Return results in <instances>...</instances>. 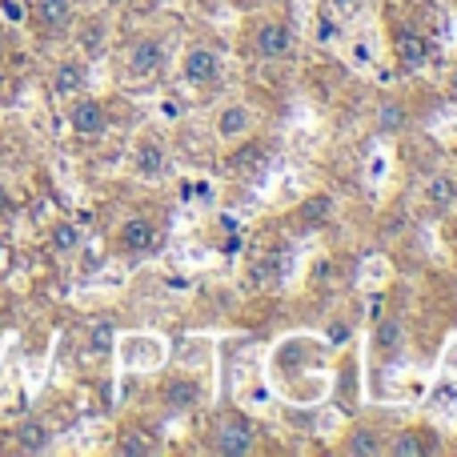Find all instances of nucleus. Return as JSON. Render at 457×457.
Returning a JSON list of instances; mask_svg holds the SVG:
<instances>
[{
	"label": "nucleus",
	"mask_w": 457,
	"mask_h": 457,
	"mask_svg": "<svg viewBox=\"0 0 457 457\" xmlns=\"http://www.w3.org/2000/svg\"><path fill=\"white\" fill-rule=\"evenodd\" d=\"M249 125H253V112L245 109V104H228V109H221V117H217L221 141H241V137L249 133Z\"/></svg>",
	"instance_id": "7"
},
{
	"label": "nucleus",
	"mask_w": 457,
	"mask_h": 457,
	"mask_svg": "<svg viewBox=\"0 0 457 457\" xmlns=\"http://www.w3.org/2000/svg\"><path fill=\"white\" fill-rule=\"evenodd\" d=\"M53 85H56V93H61V96L80 93V88H85V69H80V64H61Z\"/></svg>",
	"instance_id": "14"
},
{
	"label": "nucleus",
	"mask_w": 457,
	"mask_h": 457,
	"mask_svg": "<svg viewBox=\"0 0 457 457\" xmlns=\"http://www.w3.org/2000/svg\"><path fill=\"white\" fill-rule=\"evenodd\" d=\"M197 397H201V389H197V381H189V378H173L165 386V405L169 410H193Z\"/></svg>",
	"instance_id": "10"
},
{
	"label": "nucleus",
	"mask_w": 457,
	"mask_h": 457,
	"mask_svg": "<svg viewBox=\"0 0 457 457\" xmlns=\"http://www.w3.org/2000/svg\"><path fill=\"white\" fill-rule=\"evenodd\" d=\"M8 261H12V253H8V241H0V273L8 269Z\"/></svg>",
	"instance_id": "25"
},
{
	"label": "nucleus",
	"mask_w": 457,
	"mask_h": 457,
	"mask_svg": "<svg viewBox=\"0 0 457 457\" xmlns=\"http://www.w3.org/2000/svg\"><path fill=\"white\" fill-rule=\"evenodd\" d=\"M161 61H165V53H161V40H137V45L129 48V69H133L137 77H149V72H157Z\"/></svg>",
	"instance_id": "6"
},
{
	"label": "nucleus",
	"mask_w": 457,
	"mask_h": 457,
	"mask_svg": "<svg viewBox=\"0 0 457 457\" xmlns=\"http://www.w3.org/2000/svg\"><path fill=\"white\" fill-rule=\"evenodd\" d=\"M133 161H137V173L153 177V173H161V165H165V149H161L157 141H141L133 153Z\"/></svg>",
	"instance_id": "12"
},
{
	"label": "nucleus",
	"mask_w": 457,
	"mask_h": 457,
	"mask_svg": "<svg viewBox=\"0 0 457 457\" xmlns=\"http://www.w3.org/2000/svg\"><path fill=\"white\" fill-rule=\"evenodd\" d=\"M120 453H129V457L153 453V442H149L145 434H125V437H120Z\"/></svg>",
	"instance_id": "18"
},
{
	"label": "nucleus",
	"mask_w": 457,
	"mask_h": 457,
	"mask_svg": "<svg viewBox=\"0 0 457 457\" xmlns=\"http://www.w3.org/2000/svg\"><path fill=\"white\" fill-rule=\"evenodd\" d=\"M257 161H261V149L257 145H245V149L233 157V169H249V165H257Z\"/></svg>",
	"instance_id": "21"
},
{
	"label": "nucleus",
	"mask_w": 457,
	"mask_h": 457,
	"mask_svg": "<svg viewBox=\"0 0 457 457\" xmlns=\"http://www.w3.org/2000/svg\"><path fill=\"white\" fill-rule=\"evenodd\" d=\"M394 56H397L402 69H421V64L429 61V40L421 37V32H413V29H402L394 37Z\"/></svg>",
	"instance_id": "2"
},
{
	"label": "nucleus",
	"mask_w": 457,
	"mask_h": 457,
	"mask_svg": "<svg viewBox=\"0 0 457 457\" xmlns=\"http://www.w3.org/2000/svg\"><path fill=\"white\" fill-rule=\"evenodd\" d=\"M378 345L386 349V353L402 345V325H397V321H386V325H381V329H378Z\"/></svg>",
	"instance_id": "19"
},
{
	"label": "nucleus",
	"mask_w": 457,
	"mask_h": 457,
	"mask_svg": "<svg viewBox=\"0 0 457 457\" xmlns=\"http://www.w3.org/2000/svg\"><path fill=\"white\" fill-rule=\"evenodd\" d=\"M185 77H189L193 85H213V80L221 77V61H217L213 48H205V45L189 48V56H185Z\"/></svg>",
	"instance_id": "3"
},
{
	"label": "nucleus",
	"mask_w": 457,
	"mask_h": 457,
	"mask_svg": "<svg viewBox=\"0 0 457 457\" xmlns=\"http://www.w3.org/2000/svg\"><path fill=\"white\" fill-rule=\"evenodd\" d=\"M77 245H80L77 225H56V228H53V249H56V253H72Z\"/></svg>",
	"instance_id": "15"
},
{
	"label": "nucleus",
	"mask_w": 457,
	"mask_h": 457,
	"mask_svg": "<svg viewBox=\"0 0 457 457\" xmlns=\"http://www.w3.org/2000/svg\"><path fill=\"white\" fill-rule=\"evenodd\" d=\"M450 197H453V185L445 181V177H442V181H434V185H429V201H437V205H445V201H450Z\"/></svg>",
	"instance_id": "22"
},
{
	"label": "nucleus",
	"mask_w": 457,
	"mask_h": 457,
	"mask_svg": "<svg viewBox=\"0 0 457 457\" xmlns=\"http://www.w3.org/2000/svg\"><path fill=\"white\" fill-rule=\"evenodd\" d=\"M349 453H381V442H378V434L373 429H357L353 434V442H349Z\"/></svg>",
	"instance_id": "16"
},
{
	"label": "nucleus",
	"mask_w": 457,
	"mask_h": 457,
	"mask_svg": "<svg viewBox=\"0 0 457 457\" xmlns=\"http://www.w3.org/2000/svg\"><path fill=\"white\" fill-rule=\"evenodd\" d=\"M345 337H349V325H329V341H333V345H341Z\"/></svg>",
	"instance_id": "24"
},
{
	"label": "nucleus",
	"mask_w": 457,
	"mask_h": 457,
	"mask_svg": "<svg viewBox=\"0 0 457 457\" xmlns=\"http://www.w3.org/2000/svg\"><path fill=\"white\" fill-rule=\"evenodd\" d=\"M453 96H457V72H453Z\"/></svg>",
	"instance_id": "28"
},
{
	"label": "nucleus",
	"mask_w": 457,
	"mask_h": 457,
	"mask_svg": "<svg viewBox=\"0 0 457 457\" xmlns=\"http://www.w3.org/2000/svg\"><path fill=\"white\" fill-rule=\"evenodd\" d=\"M429 450H437V442H434V445H429V442H421V434H418V429H410V434H402V437H397V442H394V450H389V453H394V457H426Z\"/></svg>",
	"instance_id": "13"
},
{
	"label": "nucleus",
	"mask_w": 457,
	"mask_h": 457,
	"mask_svg": "<svg viewBox=\"0 0 457 457\" xmlns=\"http://www.w3.org/2000/svg\"><path fill=\"white\" fill-rule=\"evenodd\" d=\"M69 125L77 129L80 137H96V133H104V125H109V117H104V104L101 101H77L72 104V112H69Z\"/></svg>",
	"instance_id": "4"
},
{
	"label": "nucleus",
	"mask_w": 457,
	"mask_h": 457,
	"mask_svg": "<svg viewBox=\"0 0 457 457\" xmlns=\"http://www.w3.org/2000/svg\"><path fill=\"white\" fill-rule=\"evenodd\" d=\"M0 329H4V325H0Z\"/></svg>",
	"instance_id": "29"
},
{
	"label": "nucleus",
	"mask_w": 457,
	"mask_h": 457,
	"mask_svg": "<svg viewBox=\"0 0 457 457\" xmlns=\"http://www.w3.org/2000/svg\"><path fill=\"white\" fill-rule=\"evenodd\" d=\"M109 345H112V325H96V329H93V349H101V353H104Z\"/></svg>",
	"instance_id": "23"
},
{
	"label": "nucleus",
	"mask_w": 457,
	"mask_h": 457,
	"mask_svg": "<svg viewBox=\"0 0 457 457\" xmlns=\"http://www.w3.org/2000/svg\"><path fill=\"white\" fill-rule=\"evenodd\" d=\"M157 245V228H153L145 217H133V221H125V228H120V249L129 253H145Z\"/></svg>",
	"instance_id": "8"
},
{
	"label": "nucleus",
	"mask_w": 457,
	"mask_h": 457,
	"mask_svg": "<svg viewBox=\"0 0 457 457\" xmlns=\"http://www.w3.org/2000/svg\"><path fill=\"white\" fill-rule=\"evenodd\" d=\"M329 205H333L329 197H313L309 205H301V217H305L309 225H321L325 217H329Z\"/></svg>",
	"instance_id": "17"
},
{
	"label": "nucleus",
	"mask_w": 457,
	"mask_h": 457,
	"mask_svg": "<svg viewBox=\"0 0 457 457\" xmlns=\"http://www.w3.org/2000/svg\"><path fill=\"white\" fill-rule=\"evenodd\" d=\"M69 21H72L69 0H37V24H40L45 32L69 29Z\"/></svg>",
	"instance_id": "9"
},
{
	"label": "nucleus",
	"mask_w": 457,
	"mask_h": 457,
	"mask_svg": "<svg viewBox=\"0 0 457 457\" xmlns=\"http://www.w3.org/2000/svg\"><path fill=\"white\" fill-rule=\"evenodd\" d=\"M249 450H253V426H249V421H241V418L225 421L221 434H217V453L241 457V453H249Z\"/></svg>",
	"instance_id": "5"
},
{
	"label": "nucleus",
	"mask_w": 457,
	"mask_h": 457,
	"mask_svg": "<svg viewBox=\"0 0 457 457\" xmlns=\"http://www.w3.org/2000/svg\"><path fill=\"white\" fill-rule=\"evenodd\" d=\"M16 450L24 453H45L48 450V429L40 426V421H24V426H16Z\"/></svg>",
	"instance_id": "11"
},
{
	"label": "nucleus",
	"mask_w": 457,
	"mask_h": 457,
	"mask_svg": "<svg viewBox=\"0 0 457 457\" xmlns=\"http://www.w3.org/2000/svg\"><path fill=\"white\" fill-rule=\"evenodd\" d=\"M0 453H4V434H0Z\"/></svg>",
	"instance_id": "27"
},
{
	"label": "nucleus",
	"mask_w": 457,
	"mask_h": 457,
	"mask_svg": "<svg viewBox=\"0 0 457 457\" xmlns=\"http://www.w3.org/2000/svg\"><path fill=\"white\" fill-rule=\"evenodd\" d=\"M253 48H257V56H265V61H281L293 48V32L285 29L281 21H265L257 29V37H253Z\"/></svg>",
	"instance_id": "1"
},
{
	"label": "nucleus",
	"mask_w": 457,
	"mask_h": 457,
	"mask_svg": "<svg viewBox=\"0 0 457 457\" xmlns=\"http://www.w3.org/2000/svg\"><path fill=\"white\" fill-rule=\"evenodd\" d=\"M333 4H337V8H349V4H353V0H333Z\"/></svg>",
	"instance_id": "26"
},
{
	"label": "nucleus",
	"mask_w": 457,
	"mask_h": 457,
	"mask_svg": "<svg viewBox=\"0 0 457 457\" xmlns=\"http://www.w3.org/2000/svg\"><path fill=\"white\" fill-rule=\"evenodd\" d=\"M402 125H405V112L397 109V104H386V109H381V129L394 133V129H402Z\"/></svg>",
	"instance_id": "20"
}]
</instances>
